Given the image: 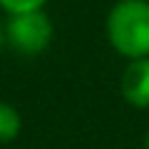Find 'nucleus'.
I'll use <instances>...</instances> for the list:
<instances>
[{"instance_id":"423d86ee","label":"nucleus","mask_w":149,"mask_h":149,"mask_svg":"<svg viewBox=\"0 0 149 149\" xmlns=\"http://www.w3.org/2000/svg\"><path fill=\"white\" fill-rule=\"evenodd\" d=\"M8 45V37H5V27L0 25V52H3V47Z\"/></svg>"},{"instance_id":"f257e3e1","label":"nucleus","mask_w":149,"mask_h":149,"mask_svg":"<svg viewBox=\"0 0 149 149\" xmlns=\"http://www.w3.org/2000/svg\"><path fill=\"white\" fill-rule=\"evenodd\" d=\"M104 32L127 62L149 57V0H117L107 13Z\"/></svg>"},{"instance_id":"7ed1b4c3","label":"nucleus","mask_w":149,"mask_h":149,"mask_svg":"<svg viewBox=\"0 0 149 149\" xmlns=\"http://www.w3.org/2000/svg\"><path fill=\"white\" fill-rule=\"evenodd\" d=\"M119 92H122V100L134 109L149 107V57L127 62L119 77Z\"/></svg>"},{"instance_id":"39448f33","label":"nucleus","mask_w":149,"mask_h":149,"mask_svg":"<svg viewBox=\"0 0 149 149\" xmlns=\"http://www.w3.org/2000/svg\"><path fill=\"white\" fill-rule=\"evenodd\" d=\"M50 0H0V8L8 13V15H15V13H30V10H42Z\"/></svg>"},{"instance_id":"f03ea898","label":"nucleus","mask_w":149,"mask_h":149,"mask_svg":"<svg viewBox=\"0 0 149 149\" xmlns=\"http://www.w3.org/2000/svg\"><path fill=\"white\" fill-rule=\"evenodd\" d=\"M8 47L17 55L35 57L42 55L52 42V20L45 10H30V13H15L8 17L5 25Z\"/></svg>"},{"instance_id":"0eeeda50","label":"nucleus","mask_w":149,"mask_h":149,"mask_svg":"<svg viewBox=\"0 0 149 149\" xmlns=\"http://www.w3.org/2000/svg\"><path fill=\"white\" fill-rule=\"evenodd\" d=\"M144 149H149V129H147V137H144Z\"/></svg>"},{"instance_id":"20e7f679","label":"nucleus","mask_w":149,"mask_h":149,"mask_svg":"<svg viewBox=\"0 0 149 149\" xmlns=\"http://www.w3.org/2000/svg\"><path fill=\"white\" fill-rule=\"evenodd\" d=\"M22 129V114L15 104L0 100V144H10L20 137Z\"/></svg>"}]
</instances>
